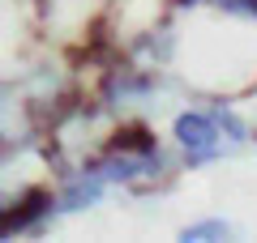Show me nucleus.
I'll return each instance as SVG.
<instances>
[{
    "label": "nucleus",
    "mask_w": 257,
    "mask_h": 243,
    "mask_svg": "<svg viewBox=\"0 0 257 243\" xmlns=\"http://www.w3.org/2000/svg\"><path fill=\"white\" fill-rule=\"evenodd\" d=\"M180 136L189 145H210V124H206L202 116H184V124H180Z\"/></svg>",
    "instance_id": "nucleus-1"
}]
</instances>
